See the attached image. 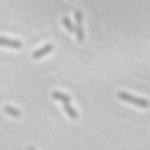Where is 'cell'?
Here are the masks:
<instances>
[{
	"mask_svg": "<svg viewBox=\"0 0 150 150\" xmlns=\"http://www.w3.org/2000/svg\"><path fill=\"white\" fill-rule=\"evenodd\" d=\"M75 21H76V26H75V32H76V38L79 42H82L84 40V33H83V28H82V13L80 11H75Z\"/></svg>",
	"mask_w": 150,
	"mask_h": 150,
	"instance_id": "cell-2",
	"label": "cell"
},
{
	"mask_svg": "<svg viewBox=\"0 0 150 150\" xmlns=\"http://www.w3.org/2000/svg\"><path fill=\"white\" fill-rule=\"evenodd\" d=\"M62 23L67 28L68 32H75V26L73 25V22L70 21V19L68 16H63L62 18Z\"/></svg>",
	"mask_w": 150,
	"mask_h": 150,
	"instance_id": "cell-8",
	"label": "cell"
},
{
	"mask_svg": "<svg viewBox=\"0 0 150 150\" xmlns=\"http://www.w3.org/2000/svg\"><path fill=\"white\" fill-rule=\"evenodd\" d=\"M5 112H7L8 115H11V116H13V117H20V116H21L20 110H19V109H15V108H13V107H11V105H6V107H5Z\"/></svg>",
	"mask_w": 150,
	"mask_h": 150,
	"instance_id": "cell-7",
	"label": "cell"
},
{
	"mask_svg": "<svg viewBox=\"0 0 150 150\" xmlns=\"http://www.w3.org/2000/svg\"><path fill=\"white\" fill-rule=\"evenodd\" d=\"M52 97H53L54 100L61 101V102H63V103H69V102H70V96H68V95L64 94V93L57 91V90H55V91L52 93Z\"/></svg>",
	"mask_w": 150,
	"mask_h": 150,
	"instance_id": "cell-5",
	"label": "cell"
},
{
	"mask_svg": "<svg viewBox=\"0 0 150 150\" xmlns=\"http://www.w3.org/2000/svg\"><path fill=\"white\" fill-rule=\"evenodd\" d=\"M0 46H5V47H9V48H21L22 43L19 40H12V39H7L4 36H0Z\"/></svg>",
	"mask_w": 150,
	"mask_h": 150,
	"instance_id": "cell-3",
	"label": "cell"
},
{
	"mask_svg": "<svg viewBox=\"0 0 150 150\" xmlns=\"http://www.w3.org/2000/svg\"><path fill=\"white\" fill-rule=\"evenodd\" d=\"M64 111H66V114L70 117V118H73V120H76L77 118V112H76V110L69 104V103H64Z\"/></svg>",
	"mask_w": 150,
	"mask_h": 150,
	"instance_id": "cell-6",
	"label": "cell"
},
{
	"mask_svg": "<svg viewBox=\"0 0 150 150\" xmlns=\"http://www.w3.org/2000/svg\"><path fill=\"white\" fill-rule=\"evenodd\" d=\"M53 49H54V46L50 45V43H48V45L43 46L42 48L35 50V52L33 53V57H34V59H39V57H41V56H45L46 54H48V53L52 52Z\"/></svg>",
	"mask_w": 150,
	"mask_h": 150,
	"instance_id": "cell-4",
	"label": "cell"
},
{
	"mask_svg": "<svg viewBox=\"0 0 150 150\" xmlns=\"http://www.w3.org/2000/svg\"><path fill=\"white\" fill-rule=\"evenodd\" d=\"M28 150H35L34 148H28Z\"/></svg>",
	"mask_w": 150,
	"mask_h": 150,
	"instance_id": "cell-9",
	"label": "cell"
},
{
	"mask_svg": "<svg viewBox=\"0 0 150 150\" xmlns=\"http://www.w3.org/2000/svg\"><path fill=\"white\" fill-rule=\"evenodd\" d=\"M118 97L122 100V101H125L128 103H131V104H135L137 107H141V108H148L150 105V102L145 98H142V97H137V96H134L129 93H125V91H120L118 94Z\"/></svg>",
	"mask_w": 150,
	"mask_h": 150,
	"instance_id": "cell-1",
	"label": "cell"
}]
</instances>
